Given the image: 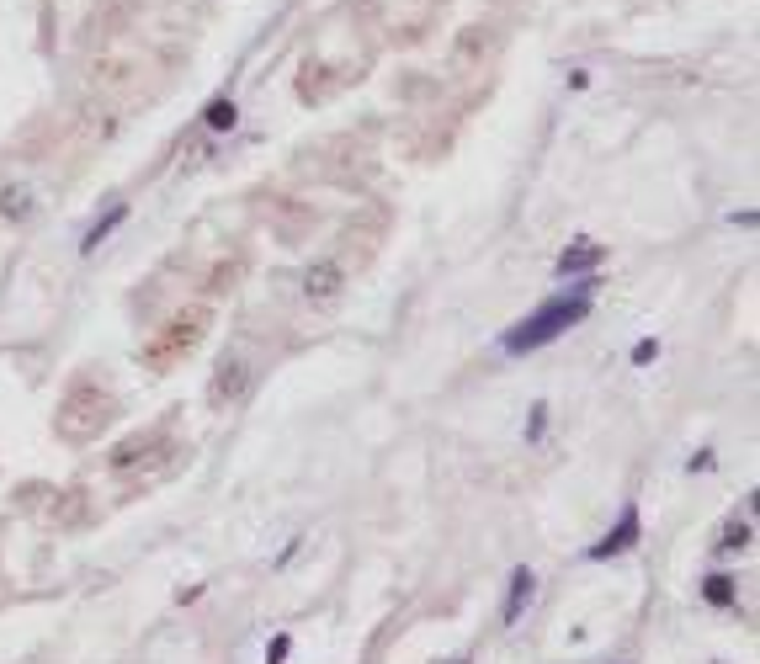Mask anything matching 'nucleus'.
<instances>
[{
	"mask_svg": "<svg viewBox=\"0 0 760 664\" xmlns=\"http://www.w3.org/2000/svg\"><path fill=\"white\" fill-rule=\"evenodd\" d=\"M590 293H596V282H579L575 293H558V298H547L543 308H532L521 325H511L500 346H505L511 357H526V351H537V346H547V340H558L564 330L585 325V314H590Z\"/></svg>",
	"mask_w": 760,
	"mask_h": 664,
	"instance_id": "f257e3e1",
	"label": "nucleus"
},
{
	"mask_svg": "<svg viewBox=\"0 0 760 664\" xmlns=\"http://www.w3.org/2000/svg\"><path fill=\"white\" fill-rule=\"evenodd\" d=\"M118 420V393L96 378H75L59 399V415H54V431H59L69 447H86L96 441L107 425Z\"/></svg>",
	"mask_w": 760,
	"mask_h": 664,
	"instance_id": "f03ea898",
	"label": "nucleus"
},
{
	"mask_svg": "<svg viewBox=\"0 0 760 664\" xmlns=\"http://www.w3.org/2000/svg\"><path fill=\"white\" fill-rule=\"evenodd\" d=\"M213 330V308H203V303H192V308H176L160 330H150V340L139 346V362L150 367V372H171V367H182L197 346H203V335Z\"/></svg>",
	"mask_w": 760,
	"mask_h": 664,
	"instance_id": "7ed1b4c3",
	"label": "nucleus"
},
{
	"mask_svg": "<svg viewBox=\"0 0 760 664\" xmlns=\"http://www.w3.org/2000/svg\"><path fill=\"white\" fill-rule=\"evenodd\" d=\"M176 457H182V447L171 441V420H160V425H150V431H133L122 447H112L107 473H112V479H139L144 468H154V462L171 468ZM144 479H150V473H144Z\"/></svg>",
	"mask_w": 760,
	"mask_h": 664,
	"instance_id": "20e7f679",
	"label": "nucleus"
},
{
	"mask_svg": "<svg viewBox=\"0 0 760 664\" xmlns=\"http://www.w3.org/2000/svg\"><path fill=\"white\" fill-rule=\"evenodd\" d=\"M245 389H250V362H245L240 351H224L213 367V383H208V399L213 404H240Z\"/></svg>",
	"mask_w": 760,
	"mask_h": 664,
	"instance_id": "39448f33",
	"label": "nucleus"
},
{
	"mask_svg": "<svg viewBox=\"0 0 760 664\" xmlns=\"http://www.w3.org/2000/svg\"><path fill=\"white\" fill-rule=\"evenodd\" d=\"M643 537V521H639V505H628V511L617 515V526H611L607 537H601V543L590 547V558H596V564H601V558H617V553H628V547L639 543Z\"/></svg>",
	"mask_w": 760,
	"mask_h": 664,
	"instance_id": "423d86ee",
	"label": "nucleus"
},
{
	"mask_svg": "<svg viewBox=\"0 0 760 664\" xmlns=\"http://www.w3.org/2000/svg\"><path fill=\"white\" fill-rule=\"evenodd\" d=\"M340 282H346V272H340V261H330V255H319L314 266L304 272V298L308 303H330L335 293H340Z\"/></svg>",
	"mask_w": 760,
	"mask_h": 664,
	"instance_id": "0eeeda50",
	"label": "nucleus"
},
{
	"mask_svg": "<svg viewBox=\"0 0 760 664\" xmlns=\"http://www.w3.org/2000/svg\"><path fill=\"white\" fill-rule=\"evenodd\" d=\"M601 261H607V250H601V244L579 240V244H569V250L558 255V276H585V272H596Z\"/></svg>",
	"mask_w": 760,
	"mask_h": 664,
	"instance_id": "6e6552de",
	"label": "nucleus"
},
{
	"mask_svg": "<svg viewBox=\"0 0 760 664\" xmlns=\"http://www.w3.org/2000/svg\"><path fill=\"white\" fill-rule=\"evenodd\" d=\"M532 585H537V579H532V569H516V574H511V590H505V611H500L505 622H516L521 611H526V601H532Z\"/></svg>",
	"mask_w": 760,
	"mask_h": 664,
	"instance_id": "1a4fd4ad",
	"label": "nucleus"
},
{
	"mask_svg": "<svg viewBox=\"0 0 760 664\" xmlns=\"http://www.w3.org/2000/svg\"><path fill=\"white\" fill-rule=\"evenodd\" d=\"M122 218H128V208H122V202H118V208L107 213V218H96L91 229H86V244H80V250H86V255H91V250H101V240H107V234L118 229Z\"/></svg>",
	"mask_w": 760,
	"mask_h": 664,
	"instance_id": "9d476101",
	"label": "nucleus"
},
{
	"mask_svg": "<svg viewBox=\"0 0 760 664\" xmlns=\"http://www.w3.org/2000/svg\"><path fill=\"white\" fill-rule=\"evenodd\" d=\"M27 213H32L27 186H5V192H0V218H27Z\"/></svg>",
	"mask_w": 760,
	"mask_h": 664,
	"instance_id": "9b49d317",
	"label": "nucleus"
},
{
	"mask_svg": "<svg viewBox=\"0 0 760 664\" xmlns=\"http://www.w3.org/2000/svg\"><path fill=\"white\" fill-rule=\"evenodd\" d=\"M702 596H707L713 606H729V601H734V579H729V574H707Z\"/></svg>",
	"mask_w": 760,
	"mask_h": 664,
	"instance_id": "f8f14e48",
	"label": "nucleus"
},
{
	"mask_svg": "<svg viewBox=\"0 0 760 664\" xmlns=\"http://www.w3.org/2000/svg\"><path fill=\"white\" fill-rule=\"evenodd\" d=\"M750 537H755V526H750V521H729V526H724V543H718V547L739 553V547H750Z\"/></svg>",
	"mask_w": 760,
	"mask_h": 664,
	"instance_id": "ddd939ff",
	"label": "nucleus"
},
{
	"mask_svg": "<svg viewBox=\"0 0 760 664\" xmlns=\"http://www.w3.org/2000/svg\"><path fill=\"white\" fill-rule=\"evenodd\" d=\"M203 118H208V128H213V133H224V128H234V101H213V107H208Z\"/></svg>",
	"mask_w": 760,
	"mask_h": 664,
	"instance_id": "4468645a",
	"label": "nucleus"
},
{
	"mask_svg": "<svg viewBox=\"0 0 760 664\" xmlns=\"http://www.w3.org/2000/svg\"><path fill=\"white\" fill-rule=\"evenodd\" d=\"M287 648H293V638L276 633V638H272V648H266V664H282V659H287Z\"/></svg>",
	"mask_w": 760,
	"mask_h": 664,
	"instance_id": "2eb2a0df",
	"label": "nucleus"
},
{
	"mask_svg": "<svg viewBox=\"0 0 760 664\" xmlns=\"http://www.w3.org/2000/svg\"><path fill=\"white\" fill-rule=\"evenodd\" d=\"M654 357H660V340H639V346H633V362H654Z\"/></svg>",
	"mask_w": 760,
	"mask_h": 664,
	"instance_id": "dca6fc26",
	"label": "nucleus"
},
{
	"mask_svg": "<svg viewBox=\"0 0 760 664\" xmlns=\"http://www.w3.org/2000/svg\"><path fill=\"white\" fill-rule=\"evenodd\" d=\"M543 415H547V410H543V404H537V410H532V425H526V436H532V441L543 436Z\"/></svg>",
	"mask_w": 760,
	"mask_h": 664,
	"instance_id": "f3484780",
	"label": "nucleus"
}]
</instances>
